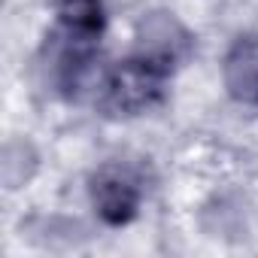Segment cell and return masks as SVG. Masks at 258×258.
<instances>
[{"instance_id": "277c9868", "label": "cell", "mask_w": 258, "mask_h": 258, "mask_svg": "<svg viewBox=\"0 0 258 258\" xmlns=\"http://www.w3.org/2000/svg\"><path fill=\"white\" fill-rule=\"evenodd\" d=\"M225 88L240 103H258V37H240L225 58Z\"/></svg>"}, {"instance_id": "7a4b0ae2", "label": "cell", "mask_w": 258, "mask_h": 258, "mask_svg": "<svg viewBox=\"0 0 258 258\" xmlns=\"http://www.w3.org/2000/svg\"><path fill=\"white\" fill-rule=\"evenodd\" d=\"M91 201H94L103 222L124 225L137 216V207L143 201V188L127 167L106 164L91 182Z\"/></svg>"}, {"instance_id": "3957f363", "label": "cell", "mask_w": 258, "mask_h": 258, "mask_svg": "<svg viewBox=\"0 0 258 258\" xmlns=\"http://www.w3.org/2000/svg\"><path fill=\"white\" fill-rule=\"evenodd\" d=\"M140 55L164 64L167 70H173V64L188 52V34L179 28L176 19H170L167 13H155L140 25Z\"/></svg>"}, {"instance_id": "6da1fadb", "label": "cell", "mask_w": 258, "mask_h": 258, "mask_svg": "<svg viewBox=\"0 0 258 258\" xmlns=\"http://www.w3.org/2000/svg\"><path fill=\"white\" fill-rule=\"evenodd\" d=\"M170 70L146 55H134L121 64H115L103 82V94H100V106L112 115H134L149 109L152 103L161 100L164 82H167Z\"/></svg>"}]
</instances>
